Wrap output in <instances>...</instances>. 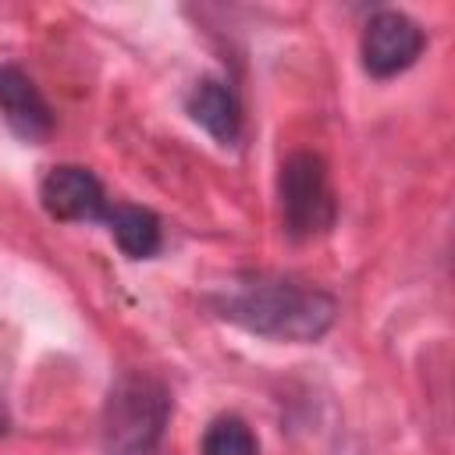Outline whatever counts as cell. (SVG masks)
<instances>
[{"label": "cell", "mask_w": 455, "mask_h": 455, "mask_svg": "<svg viewBox=\"0 0 455 455\" xmlns=\"http://www.w3.org/2000/svg\"><path fill=\"white\" fill-rule=\"evenodd\" d=\"M210 306L220 320L238 323L242 331H252L274 341H295V345L323 338L338 316L334 295L277 274L235 277L210 295Z\"/></svg>", "instance_id": "obj_1"}, {"label": "cell", "mask_w": 455, "mask_h": 455, "mask_svg": "<svg viewBox=\"0 0 455 455\" xmlns=\"http://www.w3.org/2000/svg\"><path fill=\"white\" fill-rule=\"evenodd\" d=\"M171 419V391L149 373H121L103 405L107 455H156Z\"/></svg>", "instance_id": "obj_2"}, {"label": "cell", "mask_w": 455, "mask_h": 455, "mask_svg": "<svg viewBox=\"0 0 455 455\" xmlns=\"http://www.w3.org/2000/svg\"><path fill=\"white\" fill-rule=\"evenodd\" d=\"M277 199H281V224L291 238H320L334 228L338 203L327 181V164L309 153L295 149L284 156L277 174Z\"/></svg>", "instance_id": "obj_3"}, {"label": "cell", "mask_w": 455, "mask_h": 455, "mask_svg": "<svg viewBox=\"0 0 455 455\" xmlns=\"http://www.w3.org/2000/svg\"><path fill=\"white\" fill-rule=\"evenodd\" d=\"M423 43L427 36L409 14L384 7L363 28V43H359L363 68L373 78H395L398 71L416 64V57L423 53Z\"/></svg>", "instance_id": "obj_4"}, {"label": "cell", "mask_w": 455, "mask_h": 455, "mask_svg": "<svg viewBox=\"0 0 455 455\" xmlns=\"http://www.w3.org/2000/svg\"><path fill=\"white\" fill-rule=\"evenodd\" d=\"M39 203L53 220H107L110 199L103 181L78 164H57L39 181Z\"/></svg>", "instance_id": "obj_5"}, {"label": "cell", "mask_w": 455, "mask_h": 455, "mask_svg": "<svg viewBox=\"0 0 455 455\" xmlns=\"http://www.w3.org/2000/svg\"><path fill=\"white\" fill-rule=\"evenodd\" d=\"M0 117L4 124L25 139V142H43L53 132V110L43 100L39 85L32 75L18 64H0Z\"/></svg>", "instance_id": "obj_6"}, {"label": "cell", "mask_w": 455, "mask_h": 455, "mask_svg": "<svg viewBox=\"0 0 455 455\" xmlns=\"http://www.w3.org/2000/svg\"><path fill=\"white\" fill-rule=\"evenodd\" d=\"M185 107H188V117L203 132H210L217 142H224V146L238 142V135H242V107H238V96L231 92L228 82H220L213 75L199 78L192 85Z\"/></svg>", "instance_id": "obj_7"}, {"label": "cell", "mask_w": 455, "mask_h": 455, "mask_svg": "<svg viewBox=\"0 0 455 455\" xmlns=\"http://www.w3.org/2000/svg\"><path fill=\"white\" fill-rule=\"evenodd\" d=\"M114 235V242L121 245L124 256L132 259H149L160 252V242H164V231H160V217L146 206H132V203H117L107 210V220H103Z\"/></svg>", "instance_id": "obj_8"}, {"label": "cell", "mask_w": 455, "mask_h": 455, "mask_svg": "<svg viewBox=\"0 0 455 455\" xmlns=\"http://www.w3.org/2000/svg\"><path fill=\"white\" fill-rule=\"evenodd\" d=\"M203 455H259V444L242 416H217L203 434Z\"/></svg>", "instance_id": "obj_9"}, {"label": "cell", "mask_w": 455, "mask_h": 455, "mask_svg": "<svg viewBox=\"0 0 455 455\" xmlns=\"http://www.w3.org/2000/svg\"><path fill=\"white\" fill-rule=\"evenodd\" d=\"M4 430H7V412L0 409V434H4Z\"/></svg>", "instance_id": "obj_10"}]
</instances>
